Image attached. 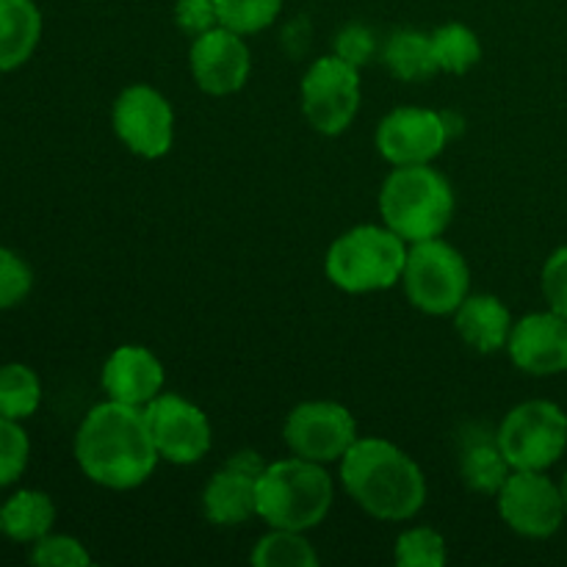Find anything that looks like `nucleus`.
<instances>
[{"label": "nucleus", "instance_id": "b1692460", "mask_svg": "<svg viewBox=\"0 0 567 567\" xmlns=\"http://www.w3.org/2000/svg\"><path fill=\"white\" fill-rule=\"evenodd\" d=\"M432 50H435L437 70L449 75H465L474 70L482 59V42L463 22H449L432 33Z\"/></svg>", "mask_w": 567, "mask_h": 567}, {"label": "nucleus", "instance_id": "bb28decb", "mask_svg": "<svg viewBox=\"0 0 567 567\" xmlns=\"http://www.w3.org/2000/svg\"><path fill=\"white\" fill-rule=\"evenodd\" d=\"M393 557L399 567H443L449 559L446 540L441 532L430 529V526H413L399 535Z\"/></svg>", "mask_w": 567, "mask_h": 567}, {"label": "nucleus", "instance_id": "c756f323", "mask_svg": "<svg viewBox=\"0 0 567 567\" xmlns=\"http://www.w3.org/2000/svg\"><path fill=\"white\" fill-rule=\"evenodd\" d=\"M33 271L25 260L11 249L0 247V310L14 308L31 293Z\"/></svg>", "mask_w": 567, "mask_h": 567}, {"label": "nucleus", "instance_id": "6ab92c4d", "mask_svg": "<svg viewBox=\"0 0 567 567\" xmlns=\"http://www.w3.org/2000/svg\"><path fill=\"white\" fill-rule=\"evenodd\" d=\"M509 474H513V465L504 457L496 432H487L482 426L465 432L463 446H460V476L468 491L496 496Z\"/></svg>", "mask_w": 567, "mask_h": 567}, {"label": "nucleus", "instance_id": "ddd939ff", "mask_svg": "<svg viewBox=\"0 0 567 567\" xmlns=\"http://www.w3.org/2000/svg\"><path fill=\"white\" fill-rule=\"evenodd\" d=\"M452 142L443 122L441 111L415 109H393L377 125L374 144L382 158L391 166H413V164H432L437 155Z\"/></svg>", "mask_w": 567, "mask_h": 567}, {"label": "nucleus", "instance_id": "4be33fe9", "mask_svg": "<svg viewBox=\"0 0 567 567\" xmlns=\"http://www.w3.org/2000/svg\"><path fill=\"white\" fill-rule=\"evenodd\" d=\"M382 64L399 81H426L437 72L435 50H432V33L404 28L396 31L382 48Z\"/></svg>", "mask_w": 567, "mask_h": 567}, {"label": "nucleus", "instance_id": "7ed1b4c3", "mask_svg": "<svg viewBox=\"0 0 567 567\" xmlns=\"http://www.w3.org/2000/svg\"><path fill=\"white\" fill-rule=\"evenodd\" d=\"M382 221L408 244L443 236L454 216V188L432 164L393 166L380 188Z\"/></svg>", "mask_w": 567, "mask_h": 567}, {"label": "nucleus", "instance_id": "a211bd4d", "mask_svg": "<svg viewBox=\"0 0 567 567\" xmlns=\"http://www.w3.org/2000/svg\"><path fill=\"white\" fill-rule=\"evenodd\" d=\"M513 324L509 308L493 293H474V297L468 293L454 310V330L480 354H496L507 349Z\"/></svg>", "mask_w": 567, "mask_h": 567}, {"label": "nucleus", "instance_id": "aec40b11", "mask_svg": "<svg viewBox=\"0 0 567 567\" xmlns=\"http://www.w3.org/2000/svg\"><path fill=\"white\" fill-rule=\"evenodd\" d=\"M42 37V11L33 0H0V72L25 64Z\"/></svg>", "mask_w": 567, "mask_h": 567}, {"label": "nucleus", "instance_id": "393cba45", "mask_svg": "<svg viewBox=\"0 0 567 567\" xmlns=\"http://www.w3.org/2000/svg\"><path fill=\"white\" fill-rule=\"evenodd\" d=\"M42 402V382L28 365H0V415L11 421L31 419Z\"/></svg>", "mask_w": 567, "mask_h": 567}, {"label": "nucleus", "instance_id": "20e7f679", "mask_svg": "<svg viewBox=\"0 0 567 567\" xmlns=\"http://www.w3.org/2000/svg\"><path fill=\"white\" fill-rule=\"evenodd\" d=\"M336 485L321 463L302 457L277 460L258 476V518L271 529L310 532L327 518Z\"/></svg>", "mask_w": 567, "mask_h": 567}, {"label": "nucleus", "instance_id": "1a4fd4ad", "mask_svg": "<svg viewBox=\"0 0 567 567\" xmlns=\"http://www.w3.org/2000/svg\"><path fill=\"white\" fill-rule=\"evenodd\" d=\"M496 507L504 524L529 540L557 535L567 518L563 487L546 471H513L496 493Z\"/></svg>", "mask_w": 567, "mask_h": 567}, {"label": "nucleus", "instance_id": "39448f33", "mask_svg": "<svg viewBox=\"0 0 567 567\" xmlns=\"http://www.w3.org/2000/svg\"><path fill=\"white\" fill-rule=\"evenodd\" d=\"M408 249V241L388 225H358L327 249V280L347 293L388 291L402 280Z\"/></svg>", "mask_w": 567, "mask_h": 567}, {"label": "nucleus", "instance_id": "2eb2a0df", "mask_svg": "<svg viewBox=\"0 0 567 567\" xmlns=\"http://www.w3.org/2000/svg\"><path fill=\"white\" fill-rule=\"evenodd\" d=\"M507 354L524 374L554 377L567 371V316L529 313L515 321Z\"/></svg>", "mask_w": 567, "mask_h": 567}, {"label": "nucleus", "instance_id": "2f4dec72", "mask_svg": "<svg viewBox=\"0 0 567 567\" xmlns=\"http://www.w3.org/2000/svg\"><path fill=\"white\" fill-rule=\"evenodd\" d=\"M377 53V39L374 33L369 31L360 22H352V25H343L336 37V55L343 59L352 66H365Z\"/></svg>", "mask_w": 567, "mask_h": 567}, {"label": "nucleus", "instance_id": "473e14b6", "mask_svg": "<svg viewBox=\"0 0 567 567\" xmlns=\"http://www.w3.org/2000/svg\"><path fill=\"white\" fill-rule=\"evenodd\" d=\"M175 22L188 37H199V33L210 31V28L219 25L216 0H177Z\"/></svg>", "mask_w": 567, "mask_h": 567}, {"label": "nucleus", "instance_id": "f257e3e1", "mask_svg": "<svg viewBox=\"0 0 567 567\" xmlns=\"http://www.w3.org/2000/svg\"><path fill=\"white\" fill-rule=\"evenodd\" d=\"M75 460L86 480L109 491L144 485L161 460L144 408L114 399L94 404L78 426Z\"/></svg>", "mask_w": 567, "mask_h": 567}, {"label": "nucleus", "instance_id": "a878e982", "mask_svg": "<svg viewBox=\"0 0 567 567\" xmlns=\"http://www.w3.org/2000/svg\"><path fill=\"white\" fill-rule=\"evenodd\" d=\"M282 3L286 0H216V14L219 25L249 37L269 28L280 17Z\"/></svg>", "mask_w": 567, "mask_h": 567}, {"label": "nucleus", "instance_id": "4468645a", "mask_svg": "<svg viewBox=\"0 0 567 567\" xmlns=\"http://www.w3.org/2000/svg\"><path fill=\"white\" fill-rule=\"evenodd\" d=\"M188 70L205 94L227 97L244 89L252 70V55L241 33L216 25L194 37L192 50H188Z\"/></svg>", "mask_w": 567, "mask_h": 567}, {"label": "nucleus", "instance_id": "f3484780", "mask_svg": "<svg viewBox=\"0 0 567 567\" xmlns=\"http://www.w3.org/2000/svg\"><path fill=\"white\" fill-rule=\"evenodd\" d=\"M203 513L214 526L247 524L258 515V476L225 463L203 491Z\"/></svg>", "mask_w": 567, "mask_h": 567}, {"label": "nucleus", "instance_id": "f704fd0d", "mask_svg": "<svg viewBox=\"0 0 567 567\" xmlns=\"http://www.w3.org/2000/svg\"><path fill=\"white\" fill-rule=\"evenodd\" d=\"M559 487H563V498H565V513H567V471H565L563 482H559Z\"/></svg>", "mask_w": 567, "mask_h": 567}, {"label": "nucleus", "instance_id": "412c9836", "mask_svg": "<svg viewBox=\"0 0 567 567\" xmlns=\"http://www.w3.org/2000/svg\"><path fill=\"white\" fill-rule=\"evenodd\" d=\"M0 524H3V535L11 537V540L37 543L53 529L55 507L48 493L20 491L3 504Z\"/></svg>", "mask_w": 567, "mask_h": 567}, {"label": "nucleus", "instance_id": "9d476101", "mask_svg": "<svg viewBox=\"0 0 567 567\" xmlns=\"http://www.w3.org/2000/svg\"><path fill=\"white\" fill-rule=\"evenodd\" d=\"M116 138L138 158H161L175 142V111L158 89L133 83L122 89L111 109Z\"/></svg>", "mask_w": 567, "mask_h": 567}, {"label": "nucleus", "instance_id": "dca6fc26", "mask_svg": "<svg viewBox=\"0 0 567 567\" xmlns=\"http://www.w3.org/2000/svg\"><path fill=\"white\" fill-rule=\"evenodd\" d=\"M164 365L147 347L127 343L111 352L103 365V391L114 402L147 408L164 391Z\"/></svg>", "mask_w": 567, "mask_h": 567}, {"label": "nucleus", "instance_id": "cd10ccee", "mask_svg": "<svg viewBox=\"0 0 567 567\" xmlns=\"http://www.w3.org/2000/svg\"><path fill=\"white\" fill-rule=\"evenodd\" d=\"M31 457V441L17 421L0 415V487L11 485L25 471Z\"/></svg>", "mask_w": 567, "mask_h": 567}, {"label": "nucleus", "instance_id": "0eeeda50", "mask_svg": "<svg viewBox=\"0 0 567 567\" xmlns=\"http://www.w3.org/2000/svg\"><path fill=\"white\" fill-rule=\"evenodd\" d=\"M496 441L513 471H548L567 452V415L548 399H529L509 410Z\"/></svg>", "mask_w": 567, "mask_h": 567}, {"label": "nucleus", "instance_id": "c9c22d12", "mask_svg": "<svg viewBox=\"0 0 567 567\" xmlns=\"http://www.w3.org/2000/svg\"><path fill=\"white\" fill-rule=\"evenodd\" d=\"M0 509H3V507H0ZM0 532H3V524H0Z\"/></svg>", "mask_w": 567, "mask_h": 567}, {"label": "nucleus", "instance_id": "72a5a7b5", "mask_svg": "<svg viewBox=\"0 0 567 567\" xmlns=\"http://www.w3.org/2000/svg\"><path fill=\"white\" fill-rule=\"evenodd\" d=\"M443 114V122H446V131H449V136H460V133L465 131V120L463 116H457L454 114V111H441Z\"/></svg>", "mask_w": 567, "mask_h": 567}, {"label": "nucleus", "instance_id": "7c9ffc66", "mask_svg": "<svg viewBox=\"0 0 567 567\" xmlns=\"http://www.w3.org/2000/svg\"><path fill=\"white\" fill-rule=\"evenodd\" d=\"M540 288L548 308H551L554 313L567 316V244L554 249V252L548 255L546 264H543Z\"/></svg>", "mask_w": 567, "mask_h": 567}, {"label": "nucleus", "instance_id": "6e6552de", "mask_svg": "<svg viewBox=\"0 0 567 567\" xmlns=\"http://www.w3.org/2000/svg\"><path fill=\"white\" fill-rule=\"evenodd\" d=\"M360 70L343 59L321 55L299 83L302 114L321 136H341L360 111Z\"/></svg>", "mask_w": 567, "mask_h": 567}, {"label": "nucleus", "instance_id": "c85d7f7f", "mask_svg": "<svg viewBox=\"0 0 567 567\" xmlns=\"http://www.w3.org/2000/svg\"><path fill=\"white\" fill-rule=\"evenodd\" d=\"M31 563L42 567H86L92 565L86 546L70 535H44L33 543Z\"/></svg>", "mask_w": 567, "mask_h": 567}, {"label": "nucleus", "instance_id": "f03ea898", "mask_svg": "<svg viewBox=\"0 0 567 567\" xmlns=\"http://www.w3.org/2000/svg\"><path fill=\"white\" fill-rule=\"evenodd\" d=\"M341 485L377 520H410L424 509L426 480L408 452L385 437H358L341 457Z\"/></svg>", "mask_w": 567, "mask_h": 567}, {"label": "nucleus", "instance_id": "423d86ee", "mask_svg": "<svg viewBox=\"0 0 567 567\" xmlns=\"http://www.w3.org/2000/svg\"><path fill=\"white\" fill-rule=\"evenodd\" d=\"M410 305L426 316H454L471 293V269L463 252L449 241L426 238L410 244L402 275Z\"/></svg>", "mask_w": 567, "mask_h": 567}, {"label": "nucleus", "instance_id": "5701e85b", "mask_svg": "<svg viewBox=\"0 0 567 567\" xmlns=\"http://www.w3.org/2000/svg\"><path fill=\"white\" fill-rule=\"evenodd\" d=\"M249 563L258 567H319V554L305 532L271 529L255 543Z\"/></svg>", "mask_w": 567, "mask_h": 567}, {"label": "nucleus", "instance_id": "f8f14e48", "mask_svg": "<svg viewBox=\"0 0 567 567\" xmlns=\"http://www.w3.org/2000/svg\"><path fill=\"white\" fill-rule=\"evenodd\" d=\"M150 432H153L158 457L172 465H194L210 452L214 432L210 421L197 404L177 393H158L144 408Z\"/></svg>", "mask_w": 567, "mask_h": 567}, {"label": "nucleus", "instance_id": "9b49d317", "mask_svg": "<svg viewBox=\"0 0 567 567\" xmlns=\"http://www.w3.org/2000/svg\"><path fill=\"white\" fill-rule=\"evenodd\" d=\"M282 441L310 463H341L358 441V421L341 402H302L288 413Z\"/></svg>", "mask_w": 567, "mask_h": 567}]
</instances>
